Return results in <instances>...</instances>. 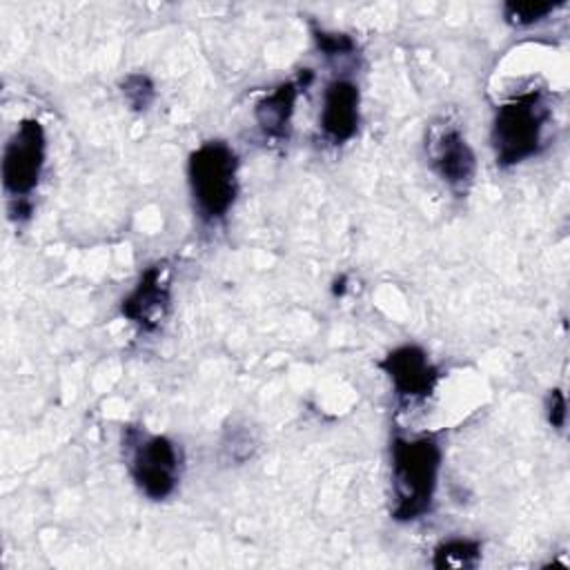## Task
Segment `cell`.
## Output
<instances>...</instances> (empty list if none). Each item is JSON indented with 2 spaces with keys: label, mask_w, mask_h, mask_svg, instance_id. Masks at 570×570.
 Masks as SVG:
<instances>
[{
  "label": "cell",
  "mask_w": 570,
  "mask_h": 570,
  "mask_svg": "<svg viewBox=\"0 0 570 570\" xmlns=\"http://www.w3.org/2000/svg\"><path fill=\"white\" fill-rule=\"evenodd\" d=\"M392 459V519L407 523L430 512L441 470V445L432 436H394Z\"/></svg>",
  "instance_id": "6da1fadb"
},
{
  "label": "cell",
  "mask_w": 570,
  "mask_h": 570,
  "mask_svg": "<svg viewBox=\"0 0 570 570\" xmlns=\"http://www.w3.org/2000/svg\"><path fill=\"white\" fill-rule=\"evenodd\" d=\"M550 116L543 91H525L499 105L490 131L497 165L512 167L537 156L546 145Z\"/></svg>",
  "instance_id": "7a4b0ae2"
},
{
  "label": "cell",
  "mask_w": 570,
  "mask_h": 570,
  "mask_svg": "<svg viewBox=\"0 0 570 570\" xmlns=\"http://www.w3.org/2000/svg\"><path fill=\"white\" fill-rule=\"evenodd\" d=\"M194 207L205 223L227 216L238 194V156L225 140L198 145L187 160Z\"/></svg>",
  "instance_id": "3957f363"
},
{
  "label": "cell",
  "mask_w": 570,
  "mask_h": 570,
  "mask_svg": "<svg viewBox=\"0 0 570 570\" xmlns=\"http://www.w3.org/2000/svg\"><path fill=\"white\" fill-rule=\"evenodd\" d=\"M122 450L127 470L147 499L163 501L174 494L183 472V454L169 436L127 425L122 430Z\"/></svg>",
  "instance_id": "277c9868"
},
{
  "label": "cell",
  "mask_w": 570,
  "mask_h": 570,
  "mask_svg": "<svg viewBox=\"0 0 570 570\" xmlns=\"http://www.w3.org/2000/svg\"><path fill=\"white\" fill-rule=\"evenodd\" d=\"M47 158L45 127L36 118H22L9 136L2 154V187L11 200V218L31 214L29 196L38 187Z\"/></svg>",
  "instance_id": "5b68a950"
},
{
  "label": "cell",
  "mask_w": 570,
  "mask_h": 570,
  "mask_svg": "<svg viewBox=\"0 0 570 570\" xmlns=\"http://www.w3.org/2000/svg\"><path fill=\"white\" fill-rule=\"evenodd\" d=\"M379 367L387 374L396 396L403 401L428 399L441 376L439 367L419 345L394 347L379 361Z\"/></svg>",
  "instance_id": "8992f818"
},
{
  "label": "cell",
  "mask_w": 570,
  "mask_h": 570,
  "mask_svg": "<svg viewBox=\"0 0 570 570\" xmlns=\"http://www.w3.org/2000/svg\"><path fill=\"white\" fill-rule=\"evenodd\" d=\"M169 309V278L165 263L149 265L136 287L122 298L120 312L145 332L158 330Z\"/></svg>",
  "instance_id": "52a82bcc"
},
{
  "label": "cell",
  "mask_w": 570,
  "mask_h": 570,
  "mask_svg": "<svg viewBox=\"0 0 570 570\" xmlns=\"http://www.w3.org/2000/svg\"><path fill=\"white\" fill-rule=\"evenodd\" d=\"M430 165L454 191H465L476 174V156L456 127L441 129L430 142Z\"/></svg>",
  "instance_id": "ba28073f"
},
{
  "label": "cell",
  "mask_w": 570,
  "mask_h": 570,
  "mask_svg": "<svg viewBox=\"0 0 570 570\" xmlns=\"http://www.w3.org/2000/svg\"><path fill=\"white\" fill-rule=\"evenodd\" d=\"M358 105H361V91L352 80L334 78L332 82H327L323 91L318 127L330 142L343 145L354 138L361 120Z\"/></svg>",
  "instance_id": "9c48e42d"
},
{
  "label": "cell",
  "mask_w": 570,
  "mask_h": 570,
  "mask_svg": "<svg viewBox=\"0 0 570 570\" xmlns=\"http://www.w3.org/2000/svg\"><path fill=\"white\" fill-rule=\"evenodd\" d=\"M298 80H287L274 87L267 96H263L254 107V118L258 129L269 140H287L289 122L296 107V98L301 94Z\"/></svg>",
  "instance_id": "30bf717a"
},
{
  "label": "cell",
  "mask_w": 570,
  "mask_h": 570,
  "mask_svg": "<svg viewBox=\"0 0 570 570\" xmlns=\"http://www.w3.org/2000/svg\"><path fill=\"white\" fill-rule=\"evenodd\" d=\"M481 559V543L474 539H448L434 548L432 566L443 568H474Z\"/></svg>",
  "instance_id": "8fae6325"
},
{
  "label": "cell",
  "mask_w": 570,
  "mask_h": 570,
  "mask_svg": "<svg viewBox=\"0 0 570 570\" xmlns=\"http://www.w3.org/2000/svg\"><path fill=\"white\" fill-rule=\"evenodd\" d=\"M566 0H528V2H505L503 4V16L510 24L514 27H530L546 16L554 13L559 7H563Z\"/></svg>",
  "instance_id": "7c38bea8"
},
{
  "label": "cell",
  "mask_w": 570,
  "mask_h": 570,
  "mask_svg": "<svg viewBox=\"0 0 570 570\" xmlns=\"http://www.w3.org/2000/svg\"><path fill=\"white\" fill-rule=\"evenodd\" d=\"M122 96L131 105V109L145 111L151 105V100L156 96V89H154V82H151L149 76H145V73H129L122 80Z\"/></svg>",
  "instance_id": "4fadbf2b"
},
{
  "label": "cell",
  "mask_w": 570,
  "mask_h": 570,
  "mask_svg": "<svg viewBox=\"0 0 570 570\" xmlns=\"http://www.w3.org/2000/svg\"><path fill=\"white\" fill-rule=\"evenodd\" d=\"M316 47L327 56V58H350L356 51V42L347 33H336V31H325V29H312Z\"/></svg>",
  "instance_id": "5bb4252c"
},
{
  "label": "cell",
  "mask_w": 570,
  "mask_h": 570,
  "mask_svg": "<svg viewBox=\"0 0 570 570\" xmlns=\"http://www.w3.org/2000/svg\"><path fill=\"white\" fill-rule=\"evenodd\" d=\"M548 423L554 430H561L566 425V396L561 390H550L548 394Z\"/></svg>",
  "instance_id": "9a60e30c"
}]
</instances>
